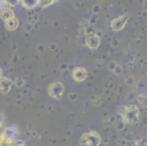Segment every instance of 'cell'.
<instances>
[{"instance_id": "1", "label": "cell", "mask_w": 147, "mask_h": 146, "mask_svg": "<svg viewBox=\"0 0 147 146\" xmlns=\"http://www.w3.org/2000/svg\"><path fill=\"white\" fill-rule=\"evenodd\" d=\"M38 0H22L23 5L28 8H32L35 6Z\"/></svg>"}]
</instances>
